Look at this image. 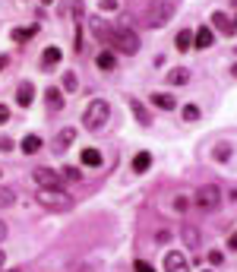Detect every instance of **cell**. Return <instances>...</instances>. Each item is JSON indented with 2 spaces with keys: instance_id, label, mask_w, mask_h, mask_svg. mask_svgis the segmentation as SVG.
Segmentation results:
<instances>
[{
  "instance_id": "obj_1",
  "label": "cell",
  "mask_w": 237,
  "mask_h": 272,
  "mask_svg": "<svg viewBox=\"0 0 237 272\" xmlns=\"http://www.w3.org/2000/svg\"><path fill=\"white\" fill-rule=\"evenodd\" d=\"M38 206H45L48 212H66L73 209V197L60 187H38Z\"/></svg>"
},
{
  "instance_id": "obj_2",
  "label": "cell",
  "mask_w": 237,
  "mask_h": 272,
  "mask_svg": "<svg viewBox=\"0 0 237 272\" xmlns=\"http://www.w3.org/2000/svg\"><path fill=\"white\" fill-rule=\"evenodd\" d=\"M108 121H111V105H108L105 98H95V101L86 108V114H82V124H86V130H101Z\"/></svg>"
},
{
  "instance_id": "obj_3",
  "label": "cell",
  "mask_w": 237,
  "mask_h": 272,
  "mask_svg": "<svg viewBox=\"0 0 237 272\" xmlns=\"http://www.w3.org/2000/svg\"><path fill=\"white\" fill-rule=\"evenodd\" d=\"M111 45L120 51V54H136V51H139V35L130 29V25H114Z\"/></svg>"
},
{
  "instance_id": "obj_4",
  "label": "cell",
  "mask_w": 237,
  "mask_h": 272,
  "mask_svg": "<svg viewBox=\"0 0 237 272\" xmlns=\"http://www.w3.org/2000/svg\"><path fill=\"white\" fill-rule=\"evenodd\" d=\"M218 203H222V190H218L215 184H206V187H199V190L193 193V206L202 209V212L218 209Z\"/></svg>"
},
{
  "instance_id": "obj_5",
  "label": "cell",
  "mask_w": 237,
  "mask_h": 272,
  "mask_svg": "<svg viewBox=\"0 0 237 272\" xmlns=\"http://www.w3.org/2000/svg\"><path fill=\"white\" fill-rule=\"evenodd\" d=\"M32 177H35L38 187H60V184H63L60 174H57L54 168H35V171H32Z\"/></svg>"
},
{
  "instance_id": "obj_6",
  "label": "cell",
  "mask_w": 237,
  "mask_h": 272,
  "mask_svg": "<svg viewBox=\"0 0 237 272\" xmlns=\"http://www.w3.org/2000/svg\"><path fill=\"white\" fill-rule=\"evenodd\" d=\"M165 272H190L187 257H183L180 250H168L165 253Z\"/></svg>"
},
{
  "instance_id": "obj_7",
  "label": "cell",
  "mask_w": 237,
  "mask_h": 272,
  "mask_svg": "<svg viewBox=\"0 0 237 272\" xmlns=\"http://www.w3.org/2000/svg\"><path fill=\"white\" fill-rule=\"evenodd\" d=\"M171 13H174V6H171V3L155 6V10H149V13H146V25H149V29H155V25H162Z\"/></svg>"
},
{
  "instance_id": "obj_8",
  "label": "cell",
  "mask_w": 237,
  "mask_h": 272,
  "mask_svg": "<svg viewBox=\"0 0 237 272\" xmlns=\"http://www.w3.org/2000/svg\"><path fill=\"white\" fill-rule=\"evenodd\" d=\"M16 101H19V108H29L32 101H35V86H32V82H19V89H16Z\"/></svg>"
},
{
  "instance_id": "obj_9",
  "label": "cell",
  "mask_w": 237,
  "mask_h": 272,
  "mask_svg": "<svg viewBox=\"0 0 237 272\" xmlns=\"http://www.w3.org/2000/svg\"><path fill=\"white\" fill-rule=\"evenodd\" d=\"M212 25L222 32V35H234V19L228 13H212Z\"/></svg>"
},
{
  "instance_id": "obj_10",
  "label": "cell",
  "mask_w": 237,
  "mask_h": 272,
  "mask_svg": "<svg viewBox=\"0 0 237 272\" xmlns=\"http://www.w3.org/2000/svg\"><path fill=\"white\" fill-rule=\"evenodd\" d=\"M73 139H76V130H73V127H63V130L54 136V146H51V149H54V152H63Z\"/></svg>"
},
{
  "instance_id": "obj_11",
  "label": "cell",
  "mask_w": 237,
  "mask_h": 272,
  "mask_svg": "<svg viewBox=\"0 0 237 272\" xmlns=\"http://www.w3.org/2000/svg\"><path fill=\"white\" fill-rule=\"evenodd\" d=\"M190 70L187 67H174V70H168V82H171V86H187L190 82Z\"/></svg>"
},
{
  "instance_id": "obj_12",
  "label": "cell",
  "mask_w": 237,
  "mask_h": 272,
  "mask_svg": "<svg viewBox=\"0 0 237 272\" xmlns=\"http://www.w3.org/2000/svg\"><path fill=\"white\" fill-rule=\"evenodd\" d=\"M212 41H215V35H212V29H206V25L193 32V45L196 48H212Z\"/></svg>"
},
{
  "instance_id": "obj_13",
  "label": "cell",
  "mask_w": 237,
  "mask_h": 272,
  "mask_svg": "<svg viewBox=\"0 0 237 272\" xmlns=\"http://www.w3.org/2000/svg\"><path fill=\"white\" fill-rule=\"evenodd\" d=\"M152 105L162 108V111H174V108H177V98H174V95H165V92H155V95H152Z\"/></svg>"
},
{
  "instance_id": "obj_14",
  "label": "cell",
  "mask_w": 237,
  "mask_h": 272,
  "mask_svg": "<svg viewBox=\"0 0 237 272\" xmlns=\"http://www.w3.org/2000/svg\"><path fill=\"white\" fill-rule=\"evenodd\" d=\"M149 168H152V155L149 152H136V155H133V171L142 174V171H149Z\"/></svg>"
},
{
  "instance_id": "obj_15",
  "label": "cell",
  "mask_w": 237,
  "mask_h": 272,
  "mask_svg": "<svg viewBox=\"0 0 237 272\" xmlns=\"http://www.w3.org/2000/svg\"><path fill=\"white\" fill-rule=\"evenodd\" d=\"M79 161H82L86 168H98V165H101V152H98V149H82Z\"/></svg>"
},
{
  "instance_id": "obj_16",
  "label": "cell",
  "mask_w": 237,
  "mask_h": 272,
  "mask_svg": "<svg viewBox=\"0 0 237 272\" xmlns=\"http://www.w3.org/2000/svg\"><path fill=\"white\" fill-rule=\"evenodd\" d=\"M98 70H105V73H111L114 70V67H117V57L111 54V51H101V54H98Z\"/></svg>"
},
{
  "instance_id": "obj_17",
  "label": "cell",
  "mask_w": 237,
  "mask_h": 272,
  "mask_svg": "<svg viewBox=\"0 0 237 272\" xmlns=\"http://www.w3.org/2000/svg\"><path fill=\"white\" fill-rule=\"evenodd\" d=\"M38 149H41V136H38V133H29V136L22 139V152H25V155H35Z\"/></svg>"
},
{
  "instance_id": "obj_18",
  "label": "cell",
  "mask_w": 237,
  "mask_h": 272,
  "mask_svg": "<svg viewBox=\"0 0 237 272\" xmlns=\"http://www.w3.org/2000/svg\"><path fill=\"white\" fill-rule=\"evenodd\" d=\"M174 45H177V51H190V48H193V32H190V29H183V32H177V38H174Z\"/></svg>"
},
{
  "instance_id": "obj_19",
  "label": "cell",
  "mask_w": 237,
  "mask_h": 272,
  "mask_svg": "<svg viewBox=\"0 0 237 272\" xmlns=\"http://www.w3.org/2000/svg\"><path fill=\"white\" fill-rule=\"evenodd\" d=\"M130 108H133V114H136V121H139L142 127H149V124H152V114H149V111H146V108H142V105H139V101H136V98H133V101H130Z\"/></svg>"
},
{
  "instance_id": "obj_20",
  "label": "cell",
  "mask_w": 237,
  "mask_h": 272,
  "mask_svg": "<svg viewBox=\"0 0 237 272\" xmlns=\"http://www.w3.org/2000/svg\"><path fill=\"white\" fill-rule=\"evenodd\" d=\"M45 98H48V108H51V111H60V105H63L60 89H48V92H45Z\"/></svg>"
},
{
  "instance_id": "obj_21",
  "label": "cell",
  "mask_w": 237,
  "mask_h": 272,
  "mask_svg": "<svg viewBox=\"0 0 237 272\" xmlns=\"http://www.w3.org/2000/svg\"><path fill=\"white\" fill-rule=\"evenodd\" d=\"M60 48H48L45 51V57H41V67H57V64H60Z\"/></svg>"
},
{
  "instance_id": "obj_22",
  "label": "cell",
  "mask_w": 237,
  "mask_h": 272,
  "mask_svg": "<svg viewBox=\"0 0 237 272\" xmlns=\"http://www.w3.org/2000/svg\"><path fill=\"white\" fill-rule=\"evenodd\" d=\"M180 234H183V241H187V247H199V231L193 225H183Z\"/></svg>"
},
{
  "instance_id": "obj_23",
  "label": "cell",
  "mask_w": 237,
  "mask_h": 272,
  "mask_svg": "<svg viewBox=\"0 0 237 272\" xmlns=\"http://www.w3.org/2000/svg\"><path fill=\"white\" fill-rule=\"evenodd\" d=\"M16 203V190L13 187H0V206H13Z\"/></svg>"
},
{
  "instance_id": "obj_24",
  "label": "cell",
  "mask_w": 237,
  "mask_h": 272,
  "mask_svg": "<svg viewBox=\"0 0 237 272\" xmlns=\"http://www.w3.org/2000/svg\"><path fill=\"white\" fill-rule=\"evenodd\" d=\"M180 114H183V121H187V124H196V121H199V108H196V105H183Z\"/></svg>"
},
{
  "instance_id": "obj_25",
  "label": "cell",
  "mask_w": 237,
  "mask_h": 272,
  "mask_svg": "<svg viewBox=\"0 0 237 272\" xmlns=\"http://www.w3.org/2000/svg\"><path fill=\"white\" fill-rule=\"evenodd\" d=\"M57 174H60V181H79V168H70V165L60 168Z\"/></svg>"
},
{
  "instance_id": "obj_26",
  "label": "cell",
  "mask_w": 237,
  "mask_h": 272,
  "mask_svg": "<svg viewBox=\"0 0 237 272\" xmlns=\"http://www.w3.org/2000/svg\"><path fill=\"white\" fill-rule=\"evenodd\" d=\"M32 35H35V25H32V29H16V32H13L16 41H29Z\"/></svg>"
},
{
  "instance_id": "obj_27",
  "label": "cell",
  "mask_w": 237,
  "mask_h": 272,
  "mask_svg": "<svg viewBox=\"0 0 237 272\" xmlns=\"http://www.w3.org/2000/svg\"><path fill=\"white\" fill-rule=\"evenodd\" d=\"M63 89H66V92H73V89H76V76H73V73H66V76H63Z\"/></svg>"
},
{
  "instance_id": "obj_28",
  "label": "cell",
  "mask_w": 237,
  "mask_h": 272,
  "mask_svg": "<svg viewBox=\"0 0 237 272\" xmlns=\"http://www.w3.org/2000/svg\"><path fill=\"white\" fill-rule=\"evenodd\" d=\"M133 269H136V272H155V269H152L146 260H136V263H133Z\"/></svg>"
},
{
  "instance_id": "obj_29",
  "label": "cell",
  "mask_w": 237,
  "mask_h": 272,
  "mask_svg": "<svg viewBox=\"0 0 237 272\" xmlns=\"http://www.w3.org/2000/svg\"><path fill=\"white\" fill-rule=\"evenodd\" d=\"M209 263H212V266H222V263H225V257H222L218 250H212V253H209Z\"/></svg>"
},
{
  "instance_id": "obj_30",
  "label": "cell",
  "mask_w": 237,
  "mask_h": 272,
  "mask_svg": "<svg viewBox=\"0 0 237 272\" xmlns=\"http://www.w3.org/2000/svg\"><path fill=\"white\" fill-rule=\"evenodd\" d=\"M187 206H190V200H187V197H177V200H174V209H177V212H183Z\"/></svg>"
},
{
  "instance_id": "obj_31",
  "label": "cell",
  "mask_w": 237,
  "mask_h": 272,
  "mask_svg": "<svg viewBox=\"0 0 237 272\" xmlns=\"http://www.w3.org/2000/svg\"><path fill=\"white\" fill-rule=\"evenodd\" d=\"M70 272H95V269H92V266H89V263H76V266H73Z\"/></svg>"
},
{
  "instance_id": "obj_32",
  "label": "cell",
  "mask_w": 237,
  "mask_h": 272,
  "mask_svg": "<svg viewBox=\"0 0 237 272\" xmlns=\"http://www.w3.org/2000/svg\"><path fill=\"white\" fill-rule=\"evenodd\" d=\"M13 149V139H6V136H0V152H10Z\"/></svg>"
},
{
  "instance_id": "obj_33",
  "label": "cell",
  "mask_w": 237,
  "mask_h": 272,
  "mask_svg": "<svg viewBox=\"0 0 237 272\" xmlns=\"http://www.w3.org/2000/svg\"><path fill=\"white\" fill-rule=\"evenodd\" d=\"M6 121H10V108L0 105V124H6Z\"/></svg>"
},
{
  "instance_id": "obj_34",
  "label": "cell",
  "mask_w": 237,
  "mask_h": 272,
  "mask_svg": "<svg viewBox=\"0 0 237 272\" xmlns=\"http://www.w3.org/2000/svg\"><path fill=\"white\" fill-rule=\"evenodd\" d=\"M228 155H231V149H228V146H222V149H215V158H222V161H225Z\"/></svg>"
},
{
  "instance_id": "obj_35",
  "label": "cell",
  "mask_w": 237,
  "mask_h": 272,
  "mask_svg": "<svg viewBox=\"0 0 237 272\" xmlns=\"http://www.w3.org/2000/svg\"><path fill=\"white\" fill-rule=\"evenodd\" d=\"M228 247H231V250H237V231H234L231 237H228Z\"/></svg>"
},
{
  "instance_id": "obj_36",
  "label": "cell",
  "mask_w": 237,
  "mask_h": 272,
  "mask_svg": "<svg viewBox=\"0 0 237 272\" xmlns=\"http://www.w3.org/2000/svg\"><path fill=\"white\" fill-rule=\"evenodd\" d=\"M101 6H105V10H114V6H117V0H101Z\"/></svg>"
},
{
  "instance_id": "obj_37",
  "label": "cell",
  "mask_w": 237,
  "mask_h": 272,
  "mask_svg": "<svg viewBox=\"0 0 237 272\" xmlns=\"http://www.w3.org/2000/svg\"><path fill=\"white\" fill-rule=\"evenodd\" d=\"M6 64H10V57H6V54H0V70H6Z\"/></svg>"
},
{
  "instance_id": "obj_38",
  "label": "cell",
  "mask_w": 237,
  "mask_h": 272,
  "mask_svg": "<svg viewBox=\"0 0 237 272\" xmlns=\"http://www.w3.org/2000/svg\"><path fill=\"white\" fill-rule=\"evenodd\" d=\"M3 237H6V225L0 222V241H3Z\"/></svg>"
},
{
  "instance_id": "obj_39",
  "label": "cell",
  "mask_w": 237,
  "mask_h": 272,
  "mask_svg": "<svg viewBox=\"0 0 237 272\" xmlns=\"http://www.w3.org/2000/svg\"><path fill=\"white\" fill-rule=\"evenodd\" d=\"M0 266H3V250H0Z\"/></svg>"
},
{
  "instance_id": "obj_40",
  "label": "cell",
  "mask_w": 237,
  "mask_h": 272,
  "mask_svg": "<svg viewBox=\"0 0 237 272\" xmlns=\"http://www.w3.org/2000/svg\"><path fill=\"white\" fill-rule=\"evenodd\" d=\"M231 73H234V76H237V64H234V70H231Z\"/></svg>"
},
{
  "instance_id": "obj_41",
  "label": "cell",
  "mask_w": 237,
  "mask_h": 272,
  "mask_svg": "<svg viewBox=\"0 0 237 272\" xmlns=\"http://www.w3.org/2000/svg\"><path fill=\"white\" fill-rule=\"evenodd\" d=\"M234 29H237V16H234Z\"/></svg>"
},
{
  "instance_id": "obj_42",
  "label": "cell",
  "mask_w": 237,
  "mask_h": 272,
  "mask_svg": "<svg viewBox=\"0 0 237 272\" xmlns=\"http://www.w3.org/2000/svg\"><path fill=\"white\" fill-rule=\"evenodd\" d=\"M41 3H51V0H41Z\"/></svg>"
},
{
  "instance_id": "obj_43",
  "label": "cell",
  "mask_w": 237,
  "mask_h": 272,
  "mask_svg": "<svg viewBox=\"0 0 237 272\" xmlns=\"http://www.w3.org/2000/svg\"><path fill=\"white\" fill-rule=\"evenodd\" d=\"M13 272H19V269H13Z\"/></svg>"
}]
</instances>
